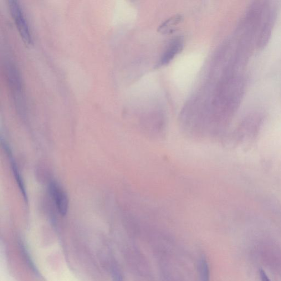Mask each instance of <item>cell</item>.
I'll return each mask as SVG.
<instances>
[{"label": "cell", "mask_w": 281, "mask_h": 281, "mask_svg": "<svg viewBox=\"0 0 281 281\" xmlns=\"http://www.w3.org/2000/svg\"><path fill=\"white\" fill-rule=\"evenodd\" d=\"M182 17L180 15H176V16H173L169 19L166 20V22L163 23L159 29L158 32L163 34L170 33L174 30L175 27L178 24H179L181 21Z\"/></svg>", "instance_id": "obj_5"}, {"label": "cell", "mask_w": 281, "mask_h": 281, "mask_svg": "<svg viewBox=\"0 0 281 281\" xmlns=\"http://www.w3.org/2000/svg\"><path fill=\"white\" fill-rule=\"evenodd\" d=\"M112 281H122L121 274L118 269L116 267H113L112 271Z\"/></svg>", "instance_id": "obj_8"}, {"label": "cell", "mask_w": 281, "mask_h": 281, "mask_svg": "<svg viewBox=\"0 0 281 281\" xmlns=\"http://www.w3.org/2000/svg\"><path fill=\"white\" fill-rule=\"evenodd\" d=\"M5 152L7 153L8 157L9 158L11 162L12 170L13 171V174L14 175L15 179H16L20 191H21L22 194L24 197L25 201H28V196L25 190V187L24 185V182L23 181L21 175L16 165V162H14L13 160L12 154L11 150H10L8 147H6L4 149Z\"/></svg>", "instance_id": "obj_4"}, {"label": "cell", "mask_w": 281, "mask_h": 281, "mask_svg": "<svg viewBox=\"0 0 281 281\" xmlns=\"http://www.w3.org/2000/svg\"><path fill=\"white\" fill-rule=\"evenodd\" d=\"M50 191L59 214L61 216H65L69 208V199L66 193L57 182L54 181L50 183Z\"/></svg>", "instance_id": "obj_2"}, {"label": "cell", "mask_w": 281, "mask_h": 281, "mask_svg": "<svg viewBox=\"0 0 281 281\" xmlns=\"http://www.w3.org/2000/svg\"><path fill=\"white\" fill-rule=\"evenodd\" d=\"M260 278L262 281H271L267 274L265 273L264 271L262 269L260 270Z\"/></svg>", "instance_id": "obj_9"}, {"label": "cell", "mask_w": 281, "mask_h": 281, "mask_svg": "<svg viewBox=\"0 0 281 281\" xmlns=\"http://www.w3.org/2000/svg\"><path fill=\"white\" fill-rule=\"evenodd\" d=\"M8 6L10 12L24 42L28 45L32 44L33 39L29 25L18 2L15 0H9Z\"/></svg>", "instance_id": "obj_1"}, {"label": "cell", "mask_w": 281, "mask_h": 281, "mask_svg": "<svg viewBox=\"0 0 281 281\" xmlns=\"http://www.w3.org/2000/svg\"><path fill=\"white\" fill-rule=\"evenodd\" d=\"M20 247L22 248V250L23 252V254H24L25 260H26V261L28 263V265H29L30 269H32L35 273H38V271L37 270V268L35 267V265L33 263V262L32 261V259H30V255L27 252L26 248H25V246H24V244H20Z\"/></svg>", "instance_id": "obj_7"}, {"label": "cell", "mask_w": 281, "mask_h": 281, "mask_svg": "<svg viewBox=\"0 0 281 281\" xmlns=\"http://www.w3.org/2000/svg\"><path fill=\"white\" fill-rule=\"evenodd\" d=\"M198 270L199 281H210V270L205 257L202 256L199 258Z\"/></svg>", "instance_id": "obj_6"}, {"label": "cell", "mask_w": 281, "mask_h": 281, "mask_svg": "<svg viewBox=\"0 0 281 281\" xmlns=\"http://www.w3.org/2000/svg\"><path fill=\"white\" fill-rule=\"evenodd\" d=\"M183 46V41L181 37L173 39L163 55L158 66H161L169 63L178 53L181 52Z\"/></svg>", "instance_id": "obj_3"}]
</instances>
